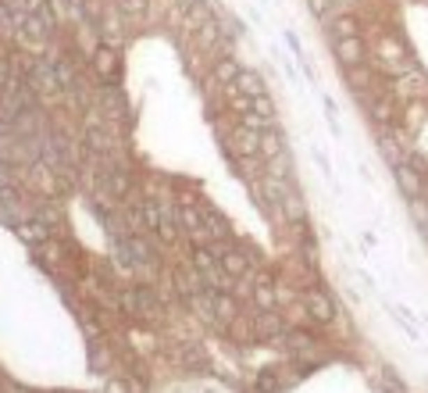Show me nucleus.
I'll return each mask as SVG.
<instances>
[{"label":"nucleus","mask_w":428,"mask_h":393,"mask_svg":"<svg viewBox=\"0 0 428 393\" xmlns=\"http://www.w3.org/2000/svg\"><path fill=\"white\" fill-rule=\"evenodd\" d=\"M25 82L36 89V97H54V94H61L57 68H54V61H47V57H33V61H25Z\"/></svg>","instance_id":"f257e3e1"},{"label":"nucleus","mask_w":428,"mask_h":393,"mask_svg":"<svg viewBox=\"0 0 428 393\" xmlns=\"http://www.w3.org/2000/svg\"><path fill=\"white\" fill-rule=\"evenodd\" d=\"M118 300H121V311H129V315H139V318H158L161 315V297L150 286H132Z\"/></svg>","instance_id":"f03ea898"},{"label":"nucleus","mask_w":428,"mask_h":393,"mask_svg":"<svg viewBox=\"0 0 428 393\" xmlns=\"http://www.w3.org/2000/svg\"><path fill=\"white\" fill-rule=\"evenodd\" d=\"M214 251H218V261H222V268L229 272L232 279H247V276H250V254H247V251L229 247V244H218Z\"/></svg>","instance_id":"7ed1b4c3"},{"label":"nucleus","mask_w":428,"mask_h":393,"mask_svg":"<svg viewBox=\"0 0 428 393\" xmlns=\"http://www.w3.org/2000/svg\"><path fill=\"white\" fill-rule=\"evenodd\" d=\"M303 308H307V315H311L314 322H321V325H328V322L335 318V304H332V297H328V293H321V290H307V293H303Z\"/></svg>","instance_id":"20e7f679"},{"label":"nucleus","mask_w":428,"mask_h":393,"mask_svg":"<svg viewBox=\"0 0 428 393\" xmlns=\"http://www.w3.org/2000/svg\"><path fill=\"white\" fill-rule=\"evenodd\" d=\"M229 147L236 150V154H243V158H257L261 154V133L250 129V126H239V129H232Z\"/></svg>","instance_id":"39448f33"},{"label":"nucleus","mask_w":428,"mask_h":393,"mask_svg":"<svg viewBox=\"0 0 428 393\" xmlns=\"http://www.w3.org/2000/svg\"><path fill=\"white\" fill-rule=\"evenodd\" d=\"M100 114L114 118V122L129 118V101L121 97V89H118V86H100Z\"/></svg>","instance_id":"423d86ee"},{"label":"nucleus","mask_w":428,"mask_h":393,"mask_svg":"<svg viewBox=\"0 0 428 393\" xmlns=\"http://www.w3.org/2000/svg\"><path fill=\"white\" fill-rule=\"evenodd\" d=\"M282 332H286V325H282V318L275 311L254 315V336L257 340H282Z\"/></svg>","instance_id":"0eeeda50"},{"label":"nucleus","mask_w":428,"mask_h":393,"mask_svg":"<svg viewBox=\"0 0 428 393\" xmlns=\"http://www.w3.org/2000/svg\"><path fill=\"white\" fill-rule=\"evenodd\" d=\"M279 211H282V218L286 222H303V197L293 190V183H282V197H279Z\"/></svg>","instance_id":"6e6552de"},{"label":"nucleus","mask_w":428,"mask_h":393,"mask_svg":"<svg viewBox=\"0 0 428 393\" xmlns=\"http://www.w3.org/2000/svg\"><path fill=\"white\" fill-rule=\"evenodd\" d=\"M175 286H178V293L182 297H197V293H204L207 290V283H204V276L197 268H186V265H178L175 268Z\"/></svg>","instance_id":"1a4fd4ad"},{"label":"nucleus","mask_w":428,"mask_h":393,"mask_svg":"<svg viewBox=\"0 0 428 393\" xmlns=\"http://www.w3.org/2000/svg\"><path fill=\"white\" fill-rule=\"evenodd\" d=\"M104 186H107L111 197H129V190H132V175H129V168H125V165L107 168V172H104Z\"/></svg>","instance_id":"9d476101"},{"label":"nucleus","mask_w":428,"mask_h":393,"mask_svg":"<svg viewBox=\"0 0 428 393\" xmlns=\"http://www.w3.org/2000/svg\"><path fill=\"white\" fill-rule=\"evenodd\" d=\"M396 183H400V190H404V197L407 200H418L421 197V175L414 172V165H396Z\"/></svg>","instance_id":"9b49d317"},{"label":"nucleus","mask_w":428,"mask_h":393,"mask_svg":"<svg viewBox=\"0 0 428 393\" xmlns=\"http://www.w3.org/2000/svg\"><path fill=\"white\" fill-rule=\"evenodd\" d=\"M15 229H18V236L25 239L29 247H43L47 239H50V225H43L40 218H33V222H18Z\"/></svg>","instance_id":"f8f14e48"},{"label":"nucleus","mask_w":428,"mask_h":393,"mask_svg":"<svg viewBox=\"0 0 428 393\" xmlns=\"http://www.w3.org/2000/svg\"><path fill=\"white\" fill-rule=\"evenodd\" d=\"M335 57H339L346 68H353V65L364 61V43H360L357 36H350V40H335Z\"/></svg>","instance_id":"ddd939ff"},{"label":"nucleus","mask_w":428,"mask_h":393,"mask_svg":"<svg viewBox=\"0 0 428 393\" xmlns=\"http://www.w3.org/2000/svg\"><path fill=\"white\" fill-rule=\"evenodd\" d=\"M175 218H178V229L182 232H204V211H197L193 204H182L175 211Z\"/></svg>","instance_id":"4468645a"},{"label":"nucleus","mask_w":428,"mask_h":393,"mask_svg":"<svg viewBox=\"0 0 428 393\" xmlns=\"http://www.w3.org/2000/svg\"><path fill=\"white\" fill-rule=\"evenodd\" d=\"M261 154H264L268 161H271V158H279V154H286V143H282V133H279V129H275V126L261 133Z\"/></svg>","instance_id":"2eb2a0df"},{"label":"nucleus","mask_w":428,"mask_h":393,"mask_svg":"<svg viewBox=\"0 0 428 393\" xmlns=\"http://www.w3.org/2000/svg\"><path fill=\"white\" fill-rule=\"evenodd\" d=\"M239 72H243V65L236 61V57H222V61L214 65V82H218V86H232L239 79Z\"/></svg>","instance_id":"dca6fc26"},{"label":"nucleus","mask_w":428,"mask_h":393,"mask_svg":"<svg viewBox=\"0 0 428 393\" xmlns=\"http://www.w3.org/2000/svg\"><path fill=\"white\" fill-rule=\"evenodd\" d=\"M93 65H97V72L100 75H118V57H114V47H97L93 50Z\"/></svg>","instance_id":"f3484780"},{"label":"nucleus","mask_w":428,"mask_h":393,"mask_svg":"<svg viewBox=\"0 0 428 393\" xmlns=\"http://www.w3.org/2000/svg\"><path fill=\"white\" fill-rule=\"evenodd\" d=\"M250 290H254V304H257V311H275V286H271L268 279H257Z\"/></svg>","instance_id":"a211bd4d"},{"label":"nucleus","mask_w":428,"mask_h":393,"mask_svg":"<svg viewBox=\"0 0 428 393\" xmlns=\"http://www.w3.org/2000/svg\"><path fill=\"white\" fill-rule=\"evenodd\" d=\"M232 86H236V89H243L247 97H261V94H264V79H261L257 72H247V68L239 72V79H236Z\"/></svg>","instance_id":"6ab92c4d"},{"label":"nucleus","mask_w":428,"mask_h":393,"mask_svg":"<svg viewBox=\"0 0 428 393\" xmlns=\"http://www.w3.org/2000/svg\"><path fill=\"white\" fill-rule=\"evenodd\" d=\"M214 318H218L222 325L236 322V300L229 293H214Z\"/></svg>","instance_id":"aec40b11"},{"label":"nucleus","mask_w":428,"mask_h":393,"mask_svg":"<svg viewBox=\"0 0 428 393\" xmlns=\"http://www.w3.org/2000/svg\"><path fill=\"white\" fill-rule=\"evenodd\" d=\"M328 29H332V36H335V40H350V36H357V18L339 15V18H332V22H328Z\"/></svg>","instance_id":"412c9836"},{"label":"nucleus","mask_w":428,"mask_h":393,"mask_svg":"<svg viewBox=\"0 0 428 393\" xmlns=\"http://www.w3.org/2000/svg\"><path fill=\"white\" fill-rule=\"evenodd\" d=\"M282 343L289 350H311L314 347V336H311V332H300V329H286L282 332Z\"/></svg>","instance_id":"4be33fe9"},{"label":"nucleus","mask_w":428,"mask_h":393,"mask_svg":"<svg viewBox=\"0 0 428 393\" xmlns=\"http://www.w3.org/2000/svg\"><path fill=\"white\" fill-rule=\"evenodd\" d=\"M118 11L125 15L129 22H143L150 11V0H118Z\"/></svg>","instance_id":"5701e85b"},{"label":"nucleus","mask_w":428,"mask_h":393,"mask_svg":"<svg viewBox=\"0 0 428 393\" xmlns=\"http://www.w3.org/2000/svg\"><path fill=\"white\" fill-rule=\"evenodd\" d=\"M54 4H57L61 15L72 18V22H82L86 18V0H54Z\"/></svg>","instance_id":"b1692460"},{"label":"nucleus","mask_w":428,"mask_h":393,"mask_svg":"<svg viewBox=\"0 0 428 393\" xmlns=\"http://www.w3.org/2000/svg\"><path fill=\"white\" fill-rule=\"evenodd\" d=\"M279 386H282V383H279V372H275V369H264V372L257 376V390H261V393H279Z\"/></svg>","instance_id":"393cba45"},{"label":"nucleus","mask_w":428,"mask_h":393,"mask_svg":"<svg viewBox=\"0 0 428 393\" xmlns=\"http://www.w3.org/2000/svg\"><path fill=\"white\" fill-rule=\"evenodd\" d=\"M250 111H254V114H261V118H271V122H275V101H271L268 94H261V97H254V104H250Z\"/></svg>","instance_id":"a878e982"},{"label":"nucleus","mask_w":428,"mask_h":393,"mask_svg":"<svg viewBox=\"0 0 428 393\" xmlns=\"http://www.w3.org/2000/svg\"><path fill=\"white\" fill-rule=\"evenodd\" d=\"M268 175H275V179H289V158H286V154L271 158V172H268Z\"/></svg>","instance_id":"bb28decb"},{"label":"nucleus","mask_w":428,"mask_h":393,"mask_svg":"<svg viewBox=\"0 0 428 393\" xmlns=\"http://www.w3.org/2000/svg\"><path fill=\"white\" fill-rule=\"evenodd\" d=\"M8 82H11V61H8V57H0V94L8 89Z\"/></svg>","instance_id":"cd10ccee"},{"label":"nucleus","mask_w":428,"mask_h":393,"mask_svg":"<svg viewBox=\"0 0 428 393\" xmlns=\"http://www.w3.org/2000/svg\"><path fill=\"white\" fill-rule=\"evenodd\" d=\"M328 4H332V0H311V11H314L318 18H325V15H328Z\"/></svg>","instance_id":"c85d7f7f"},{"label":"nucleus","mask_w":428,"mask_h":393,"mask_svg":"<svg viewBox=\"0 0 428 393\" xmlns=\"http://www.w3.org/2000/svg\"><path fill=\"white\" fill-rule=\"evenodd\" d=\"M372 114H375V122H385V118H389V104H372Z\"/></svg>","instance_id":"c756f323"},{"label":"nucleus","mask_w":428,"mask_h":393,"mask_svg":"<svg viewBox=\"0 0 428 393\" xmlns=\"http://www.w3.org/2000/svg\"><path fill=\"white\" fill-rule=\"evenodd\" d=\"M104 393H129V386H125V383H118V379H111Z\"/></svg>","instance_id":"7c9ffc66"},{"label":"nucleus","mask_w":428,"mask_h":393,"mask_svg":"<svg viewBox=\"0 0 428 393\" xmlns=\"http://www.w3.org/2000/svg\"><path fill=\"white\" fill-rule=\"evenodd\" d=\"M8 186V168H4V161H0V190Z\"/></svg>","instance_id":"2f4dec72"},{"label":"nucleus","mask_w":428,"mask_h":393,"mask_svg":"<svg viewBox=\"0 0 428 393\" xmlns=\"http://www.w3.org/2000/svg\"><path fill=\"white\" fill-rule=\"evenodd\" d=\"M190 4H197V0H182V8H190Z\"/></svg>","instance_id":"473e14b6"}]
</instances>
